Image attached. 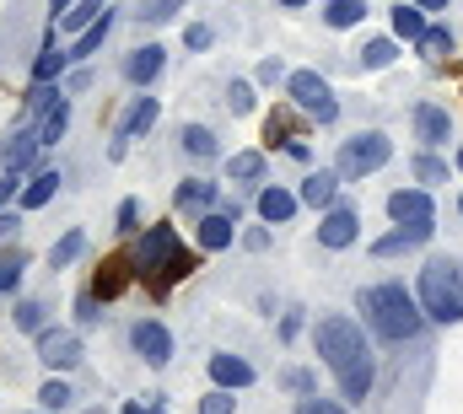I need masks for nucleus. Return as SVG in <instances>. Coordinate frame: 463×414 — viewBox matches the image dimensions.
Instances as JSON below:
<instances>
[{
  "mask_svg": "<svg viewBox=\"0 0 463 414\" xmlns=\"http://www.w3.org/2000/svg\"><path fill=\"white\" fill-rule=\"evenodd\" d=\"M43 414H49V409H43Z\"/></svg>",
  "mask_w": 463,
  "mask_h": 414,
  "instance_id": "nucleus-56",
  "label": "nucleus"
},
{
  "mask_svg": "<svg viewBox=\"0 0 463 414\" xmlns=\"http://www.w3.org/2000/svg\"><path fill=\"white\" fill-rule=\"evenodd\" d=\"M200 414H232V388H216L200 399Z\"/></svg>",
  "mask_w": 463,
  "mask_h": 414,
  "instance_id": "nucleus-36",
  "label": "nucleus"
},
{
  "mask_svg": "<svg viewBox=\"0 0 463 414\" xmlns=\"http://www.w3.org/2000/svg\"><path fill=\"white\" fill-rule=\"evenodd\" d=\"M38 146H43V135H38V129H16V135L0 146V156H5V167H11V173H22V167L33 162V151H38Z\"/></svg>",
  "mask_w": 463,
  "mask_h": 414,
  "instance_id": "nucleus-14",
  "label": "nucleus"
},
{
  "mask_svg": "<svg viewBox=\"0 0 463 414\" xmlns=\"http://www.w3.org/2000/svg\"><path fill=\"white\" fill-rule=\"evenodd\" d=\"M16 231V215H0V237H11Z\"/></svg>",
  "mask_w": 463,
  "mask_h": 414,
  "instance_id": "nucleus-47",
  "label": "nucleus"
},
{
  "mask_svg": "<svg viewBox=\"0 0 463 414\" xmlns=\"http://www.w3.org/2000/svg\"><path fill=\"white\" fill-rule=\"evenodd\" d=\"M280 5H307V0H280Z\"/></svg>",
  "mask_w": 463,
  "mask_h": 414,
  "instance_id": "nucleus-51",
  "label": "nucleus"
},
{
  "mask_svg": "<svg viewBox=\"0 0 463 414\" xmlns=\"http://www.w3.org/2000/svg\"><path fill=\"white\" fill-rule=\"evenodd\" d=\"M393 54H399V49H393L388 38H377V43L361 49V65H366V71H383V65H393Z\"/></svg>",
  "mask_w": 463,
  "mask_h": 414,
  "instance_id": "nucleus-31",
  "label": "nucleus"
},
{
  "mask_svg": "<svg viewBox=\"0 0 463 414\" xmlns=\"http://www.w3.org/2000/svg\"><path fill=\"white\" fill-rule=\"evenodd\" d=\"M124 286H129V259H103V269H98L92 291H98V296H118Z\"/></svg>",
  "mask_w": 463,
  "mask_h": 414,
  "instance_id": "nucleus-20",
  "label": "nucleus"
},
{
  "mask_svg": "<svg viewBox=\"0 0 463 414\" xmlns=\"http://www.w3.org/2000/svg\"><path fill=\"white\" fill-rule=\"evenodd\" d=\"M393 33L415 43V38L426 33V16H420V5H399V11H393Z\"/></svg>",
  "mask_w": 463,
  "mask_h": 414,
  "instance_id": "nucleus-27",
  "label": "nucleus"
},
{
  "mask_svg": "<svg viewBox=\"0 0 463 414\" xmlns=\"http://www.w3.org/2000/svg\"><path fill=\"white\" fill-rule=\"evenodd\" d=\"M420 11H448V0H415Z\"/></svg>",
  "mask_w": 463,
  "mask_h": 414,
  "instance_id": "nucleus-48",
  "label": "nucleus"
},
{
  "mask_svg": "<svg viewBox=\"0 0 463 414\" xmlns=\"http://www.w3.org/2000/svg\"><path fill=\"white\" fill-rule=\"evenodd\" d=\"M54 189H60V173H38L27 189H22V210H38V205H49L54 200Z\"/></svg>",
  "mask_w": 463,
  "mask_h": 414,
  "instance_id": "nucleus-22",
  "label": "nucleus"
},
{
  "mask_svg": "<svg viewBox=\"0 0 463 414\" xmlns=\"http://www.w3.org/2000/svg\"><path fill=\"white\" fill-rule=\"evenodd\" d=\"M211 377H216L222 388H248V382H253V366L237 361V355H211Z\"/></svg>",
  "mask_w": 463,
  "mask_h": 414,
  "instance_id": "nucleus-17",
  "label": "nucleus"
},
{
  "mask_svg": "<svg viewBox=\"0 0 463 414\" xmlns=\"http://www.w3.org/2000/svg\"><path fill=\"white\" fill-rule=\"evenodd\" d=\"M184 151L189 156H216V135L205 124H184Z\"/></svg>",
  "mask_w": 463,
  "mask_h": 414,
  "instance_id": "nucleus-29",
  "label": "nucleus"
},
{
  "mask_svg": "<svg viewBox=\"0 0 463 414\" xmlns=\"http://www.w3.org/2000/svg\"><path fill=\"white\" fill-rule=\"evenodd\" d=\"M156 113H162V108H156V98H135V108L118 118V146H114V156H124V140H135L140 129H151V124H156Z\"/></svg>",
  "mask_w": 463,
  "mask_h": 414,
  "instance_id": "nucleus-10",
  "label": "nucleus"
},
{
  "mask_svg": "<svg viewBox=\"0 0 463 414\" xmlns=\"http://www.w3.org/2000/svg\"><path fill=\"white\" fill-rule=\"evenodd\" d=\"M415 178H420V183H448V167H442L437 156H420V162H415Z\"/></svg>",
  "mask_w": 463,
  "mask_h": 414,
  "instance_id": "nucleus-34",
  "label": "nucleus"
},
{
  "mask_svg": "<svg viewBox=\"0 0 463 414\" xmlns=\"http://www.w3.org/2000/svg\"><path fill=\"white\" fill-rule=\"evenodd\" d=\"M200 269V259L178 242V231L173 226H151L146 231V242H140V280L156 291V296H167L184 275H194Z\"/></svg>",
  "mask_w": 463,
  "mask_h": 414,
  "instance_id": "nucleus-2",
  "label": "nucleus"
},
{
  "mask_svg": "<svg viewBox=\"0 0 463 414\" xmlns=\"http://www.w3.org/2000/svg\"><path fill=\"white\" fill-rule=\"evenodd\" d=\"M103 11H109L103 0H81V5H71V11H65L60 22H65V27H76V33H87V27H92V22L103 16Z\"/></svg>",
  "mask_w": 463,
  "mask_h": 414,
  "instance_id": "nucleus-30",
  "label": "nucleus"
},
{
  "mask_svg": "<svg viewBox=\"0 0 463 414\" xmlns=\"http://www.w3.org/2000/svg\"><path fill=\"white\" fill-rule=\"evenodd\" d=\"M71 399H76V393H71L60 377H54V382H43V393H38V404H43L49 414H54V409H71Z\"/></svg>",
  "mask_w": 463,
  "mask_h": 414,
  "instance_id": "nucleus-33",
  "label": "nucleus"
},
{
  "mask_svg": "<svg viewBox=\"0 0 463 414\" xmlns=\"http://www.w3.org/2000/svg\"><path fill=\"white\" fill-rule=\"evenodd\" d=\"M420 307L437 323H463V286H458V269L448 259H431L420 269Z\"/></svg>",
  "mask_w": 463,
  "mask_h": 414,
  "instance_id": "nucleus-4",
  "label": "nucleus"
},
{
  "mask_svg": "<svg viewBox=\"0 0 463 414\" xmlns=\"http://www.w3.org/2000/svg\"><path fill=\"white\" fill-rule=\"evenodd\" d=\"M232 231H237V210H227V215H205V221H200V248H205V253L227 248Z\"/></svg>",
  "mask_w": 463,
  "mask_h": 414,
  "instance_id": "nucleus-16",
  "label": "nucleus"
},
{
  "mask_svg": "<svg viewBox=\"0 0 463 414\" xmlns=\"http://www.w3.org/2000/svg\"><path fill=\"white\" fill-rule=\"evenodd\" d=\"M458 167H463V151H458Z\"/></svg>",
  "mask_w": 463,
  "mask_h": 414,
  "instance_id": "nucleus-53",
  "label": "nucleus"
},
{
  "mask_svg": "<svg viewBox=\"0 0 463 414\" xmlns=\"http://www.w3.org/2000/svg\"><path fill=\"white\" fill-rule=\"evenodd\" d=\"M335 194H340V178H335V173H324V167L302 183V205H313V210H318V205H335Z\"/></svg>",
  "mask_w": 463,
  "mask_h": 414,
  "instance_id": "nucleus-18",
  "label": "nucleus"
},
{
  "mask_svg": "<svg viewBox=\"0 0 463 414\" xmlns=\"http://www.w3.org/2000/svg\"><path fill=\"white\" fill-rule=\"evenodd\" d=\"M458 286H463V264H458Z\"/></svg>",
  "mask_w": 463,
  "mask_h": 414,
  "instance_id": "nucleus-52",
  "label": "nucleus"
},
{
  "mask_svg": "<svg viewBox=\"0 0 463 414\" xmlns=\"http://www.w3.org/2000/svg\"><path fill=\"white\" fill-rule=\"evenodd\" d=\"M38 361L54 372H71V366H81V339L65 328H49V334H38Z\"/></svg>",
  "mask_w": 463,
  "mask_h": 414,
  "instance_id": "nucleus-7",
  "label": "nucleus"
},
{
  "mask_svg": "<svg viewBox=\"0 0 463 414\" xmlns=\"http://www.w3.org/2000/svg\"><path fill=\"white\" fill-rule=\"evenodd\" d=\"M280 76H286L280 60H264V65H259V81H280Z\"/></svg>",
  "mask_w": 463,
  "mask_h": 414,
  "instance_id": "nucleus-45",
  "label": "nucleus"
},
{
  "mask_svg": "<svg viewBox=\"0 0 463 414\" xmlns=\"http://www.w3.org/2000/svg\"><path fill=\"white\" fill-rule=\"evenodd\" d=\"M124 76H129L135 87H151V81L162 76V49H156V43L135 49V54H129V65H124Z\"/></svg>",
  "mask_w": 463,
  "mask_h": 414,
  "instance_id": "nucleus-13",
  "label": "nucleus"
},
{
  "mask_svg": "<svg viewBox=\"0 0 463 414\" xmlns=\"http://www.w3.org/2000/svg\"><path fill=\"white\" fill-rule=\"evenodd\" d=\"M324 16H329V27H355L366 16V0H329Z\"/></svg>",
  "mask_w": 463,
  "mask_h": 414,
  "instance_id": "nucleus-24",
  "label": "nucleus"
},
{
  "mask_svg": "<svg viewBox=\"0 0 463 414\" xmlns=\"http://www.w3.org/2000/svg\"><path fill=\"white\" fill-rule=\"evenodd\" d=\"M388 156H393V140H388L383 129L350 135L345 151H340V173H345V178H366V173H377V167H383Z\"/></svg>",
  "mask_w": 463,
  "mask_h": 414,
  "instance_id": "nucleus-5",
  "label": "nucleus"
},
{
  "mask_svg": "<svg viewBox=\"0 0 463 414\" xmlns=\"http://www.w3.org/2000/svg\"><path fill=\"white\" fill-rule=\"evenodd\" d=\"M81 248H87V237H81V231H65V237L49 248V264H54V269H65V264H76V259H81Z\"/></svg>",
  "mask_w": 463,
  "mask_h": 414,
  "instance_id": "nucleus-25",
  "label": "nucleus"
},
{
  "mask_svg": "<svg viewBox=\"0 0 463 414\" xmlns=\"http://www.w3.org/2000/svg\"><path fill=\"white\" fill-rule=\"evenodd\" d=\"M189 49H211V27H189Z\"/></svg>",
  "mask_w": 463,
  "mask_h": 414,
  "instance_id": "nucleus-44",
  "label": "nucleus"
},
{
  "mask_svg": "<svg viewBox=\"0 0 463 414\" xmlns=\"http://www.w3.org/2000/svg\"><path fill=\"white\" fill-rule=\"evenodd\" d=\"M211 200H216V183H205V178L178 183V205H184V210H205Z\"/></svg>",
  "mask_w": 463,
  "mask_h": 414,
  "instance_id": "nucleus-23",
  "label": "nucleus"
},
{
  "mask_svg": "<svg viewBox=\"0 0 463 414\" xmlns=\"http://www.w3.org/2000/svg\"><path fill=\"white\" fill-rule=\"evenodd\" d=\"M22 253H11V259H0V291H16V280H22Z\"/></svg>",
  "mask_w": 463,
  "mask_h": 414,
  "instance_id": "nucleus-35",
  "label": "nucleus"
},
{
  "mask_svg": "<svg viewBox=\"0 0 463 414\" xmlns=\"http://www.w3.org/2000/svg\"><path fill=\"white\" fill-rule=\"evenodd\" d=\"M11 189H16V173H5V178H0V205L11 200Z\"/></svg>",
  "mask_w": 463,
  "mask_h": 414,
  "instance_id": "nucleus-46",
  "label": "nucleus"
},
{
  "mask_svg": "<svg viewBox=\"0 0 463 414\" xmlns=\"http://www.w3.org/2000/svg\"><path fill=\"white\" fill-rule=\"evenodd\" d=\"M81 328H92V323H98V317H103V312H98V302H92V296H81Z\"/></svg>",
  "mask_w": 463,
  "mask_h": 414,
  "instance_id": "nucleus-43",
  "label": "nucleus"
},
{
  "mask_svg": "<svg viewBox=\"0 0 463 414\" xmlns=\"http://www.w3.org/2000/svg\"><path fill=\"white\" fill-rule=\"evenodd\" d=\"M458 210H463V200H458Z\"/></svg>",
  "mask_w": 463,
  "mask_h": 414,
  "instance_id": "nucleus-55",
  "label": "nucleus"
},
{
  "mask_svg": "<svg viewBox=\"0 0 463 414\" xmlns=\"http://www.w3.org/2000/svg\"><path fill=\"white\" fill-rule=\"evenodd\" d=\"M318 355L340 377L345 399H366L372 393V350H366V339H361V328L350 317H324L318 323Z\"/></svg>",
  "mask_w": 463,
  "mask_h": 414,
  "instance_id": "nucleus-1",
  "label": "nucleus"
},
{
  "mask_svg": "<svg viewBox=\"0 0 463 414\" xmlns=\"http://www.w3.org/2000/svg\"><path fill=\"white\" fill-rule=\"evenodd\" d=\"M259 173H264V156H259V151H237V156H232V178H242V183H253Z\"/></svg>",
  "mask_w": 463,
  "mask_h": 414,
  "instance_id": "nucleus-32",
  "label": "nucleus"
},
{
  "mask_svg": "<svg viewBox=\"0 0 463 414\" xmlns=\"http://www.w3.org/2000/svg\"><path fill=\"white\" fill-rule=\"evenodd\" d=\"M49 98H60V92H49V81H38V87L27 92V113H38V108H54Z\"/></svg>",
  "mask_w": 463,
  "mask_h": 414,
  "instance_id": "nucleus-40",
  "label": "nucleus"
},
{
  "mask_svg": "<svg viewBox=\"0 0 463 414\" xmlns=\"http://www.w3.org/2000/svg\"><path fill=\"white\" fill-rule=\"evenodd\" d=\"M318 242H324V248H350V242H355V210H329V215H324V221H318Z\"/></svg>",
  "mask_w": 463,
  "mask_h": 414,
  "instance_id": "nucleus-12",
  "label": "nucleus"
},
{
  "mask_svg": "<svg viewBox=\"0 0 463 414\" xmlns=\"http://www.w3.org/2000/svg\"><path fill=\"white\" fill-rule=\"evenodd\" d=\"M135 221H140V205L124 200V205H118V231H135Z\"/></svg>",
  "mask_w": 463,
  "mask_h": 414,
  "instance_id": "nucleus-42",
  "label": "nucleus"
},
{
  "mask_svg": "<svg viewBox=\"0 0 463 414\" xmlns=\"http://www.w3.org/2000/svg\"><path fill=\"white\" fill-rule=\"evenodd\" d=\"M431 231H437L431 221H399V231L377 237V242H372V253H377V259H388V253H410V248H420Z\"/></svg>",
  "mask_w": 463,
  "mask_h": 414,
  "instance_id": "nucleus-8",
  "label": "nucleus"
},
{
  "mask_svg": "<svg viewBox=\"0 0 463 414\" xmlns=\"http://www.w3.org/2000/svg\"><path fill=\"white\" fill-rule=\"evenodd\" d=\"M448 129H453V124H448V113H442L437 103L415 108V135H420L426 146H442V140H448Z\"/></svg>",
  "mask_w": 463,
  "mask_h": 414,
  "instance_id": "nucleus-15",
  "label": "nucleus"
},
{
  "mask_svg": "<svg viewBox=\"0 0 463 414\" xmlns=\"http://www.w3.org/2000/svg\"><path fill=\"white\" fill-rule=\"evenodd\" d=\"M227 103H232V113H248V108H253V87H248V81H232Z\"/></svg>",
  "mask_w": 463,
  "mask_h": 414,
  "instance_id": "nucleus-39",
  "label": "nucleus"
},
{
  "mask_svg": "<svg viewBox=\"0 0 463 414\" xmlns=\"http://www.w3.org/2000/svg\"><path fill=\"white\" fill-rule=\"evenodd\" d=\"M135 350L146 355V366H167L173 361V334L162 323H135Z\"/></svg>",
  "mask_w": 463,
  "mask_h": 414,
  "instance_id": "nucleus-9",
  "label": "nucleus"
},
{
  "mask_svg": "<svg viewBox=\"0 0 463 414\" xmlns=\"http://www.w3.org/2000/svg\"><path fill=\"white\" fill-rule=\"evenodd\" d=\"M259 215H264L269 226L291 221V215H297V194H286V189H264V194H259Z\"/></svg>",
  "mask_w": 463,
  "mask_h": 414,
  "instance_id": "nucleus-19",
  "label": "nucleus"
},
{
  "mask_svg": "<svg viewBox=\"0 0 463 414\" xmlns=\"http://www.w3.org/2000/svg\"><path fill=\"white\" fill-rule=\"evenodd\" d=\"M92 414H103V409H92Z\"/></svg>",
  "mask_w": 463,
  "mask_h": 414,
  "instance_id": "nucleus-54",
  "label": "nucleus"
},
{
  "mask_svg": "<svg viewBox=\"0 0 463 414\" xmlns=\"http://www.w3.org/2000/svg\"><path fill=\"white\" fill-rule=\"evenodd\" d=\"M291 103L302 108L307 118H318V124H335V118H340V103H335L329 81L313 76V71H297V76H291Z\"/></svg>",
  "mask_w": 463,
  "mask_h": 414,
  "instance_id": "nucleus-6",
  "label": "nucleus"
},
{
  "mask_svg": "<svg viewBox=\"0 0 463 414\" xmlns=\"http://www.w3.org/2000/svg\"><path fill=\"white\" fill-rule=\"evenodd\" d=\"M43 323V302H16V328H38Z\"/></svg>",
  "mask_w": 463,
  "mask_h": 414,
  "instance_id": "nucleus-38",
  "label": "nucleus"
},
{
  "mask_svg": "<svg viewBox=\"0 0 463 414\" xmlns=\"http://www.w3.org/2000/svg\"><path fill=\"white\" fill-rule=\"evenodd\" d=\"M109 27H114V11H103V16H98V22H92L81 38H76L71 60H87V54H98V49H103V38H109Z\"/></svg>",
  "mask_w": 463,
  "mask_h": 414,
  "instance_id": "nucleus-21",
  "label": "nucleus"
},
{
  "mask_svg": "<svg viewBox=\"0 0 463 414\" xmlns=\"http://www.w3.org/2000/svg\"><path fill=\"white\" fill-rule=\"evenodd\" d=\"M65 129H71V103L60 98V103H54L49 113H43V129H38V135H43V146H54V140L65 135Z\"/></svg>",
  "mask_w": 463,
  "mask_h": 414,
  "instance_id": "nucleus-26",
  "label": "nucleus"
},
{
  "mask_svg": "<svg viewBox=\"0 0 463 414\" xmlns=\"http://www.w3.org/2000/svg\"><path fill=\"white\" fill-rule=\"evenodd\" d=\"M124 414H146V404H124Z\"/></svg>",
  "mask_w": 463,
  "mask_h": 414,
  "instance_id": "nucleus-50",
  "label": "nucleus"
},
{
  "mask_svg": "<svg viewBox=\"0 0 463 414\" xmlns=\"http://www.w3.org/2000/svg\"><path fill=\"white\" fill-rule=\"evenodd\" d=\"M415 49L431 54V60H442V54H453V33H448V27H426V33L415 38Z\"/></svg>",
  "mask_w": 463,
  "mask_h": 414,
  "instance_id": "nucleus-28",
  "label": "nucleus"
},
{
  "mask_svg": "<svg viewBox=\"0 0 463 414\" xmlns=\"http://www.w3.org/2000/svg\"><path fill=\"white\" fill-rule=\"evenodd\" d=\"M388 215L393 221H431V194L426 189H393L388 194Z\"/></svg>",
  "mask_w": 463,
  "mask_h": 414,
  "instance_id": "nucleus-11",
  "label": "nucleus"
},
{
  "mask_svg": "<svg viewBox=\"0 0 463 414\" xmlns=\"http://www.w3.org/2000/svg\"><path fill=\"white\" fill-rule=\"evenodd\" d=\"M297 414H345V409H340V404H329V399H302Z\"/></svg>",
  "mask_w": 463,
  "mask_h": 414,
  "instance_id": "nucleus-41",
  "label": "nucleus"
},
{
  "mask_svg": "<svg viewBox=\"0 0 463 414\" xmlns=\"http://www.w3.org/2000/svg\"><path fill=\"white\" fill-rule=\"evenodd\" d=\"M361 312H366V323H372L383 339H393V344L415 339L420 323H426V307H420L404 286H372V291H361Z\"/></svg>",
  "mask_w": 463,
  "mask_h": 414,
  "instance_id": "nucleus-3",
  "label": "nucleus"
},
{
  "mask_svg": "<svg viewBox=\"0 0 463 414\" xmlns=\"http://www.w3.org/2000/svg\"><path fill=\"white\" fill-rule=\"evenodd\" d=\"M49 5H54V16H65V11H71V0H49Z\"/></svg>",
  "mask_w": 463,
  "mask_h": 414,
  "instance_id": "nucleus-49",
  "label": "nucleus"
},
{
  "mask_svg": "<svg viewBox=\"0 0 463 414\" xmlns=\"http://www.w3.org/2000/svg\"><path fill=\"white\" fill-rule=\"evenodd\" d=\"M60 65H65V54H60V49H43V60H38V71H33V76H38V81H54V76H60Z\"/></svg>",
  "mask_w": 463,
  "mask_h": 414,
  "instance_id": "nucleus-37",
  "label": "nucleus"
}]
</instances>
